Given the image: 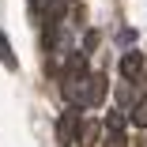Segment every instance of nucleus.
Listing matches in <instances>:
<instances>
[{"instance_id": "7ed1b4c3", "label": "nucleus", "mask_w": 147, "mask_h": 147, "mask_svg": "<svg viewBox=\"0 0 147 147\" xmlns=\"http://www.w3.org/2000/svg\"><path fill=\"white\" fill-rule=\"evenodd\" d=\"M79 136V109H64L61 121H57V143L61 147H72Z\"/></svg>"}, {"instance_id": "20e7f679", "label": "nucleus", "mask_w": 147, "mask_h": 147, "mask_svg": "<svg viewBox=\"0 0 147 147\" xmlns=\"http://www.w3.org/2000/svg\"><path fill=\"white\" fill-rule=\"evenodd\" d=\"M143 72H147L143 53H125V57H121V76H125V83H140Z\"/></svg>"}, {"instance_id": "1a4fd4ad", "label": "nucleus", "mask_w": 147, "mask_h": 147, "mask_svg": "<svg viewBox=\"0 0 147 147\" xmlns=\"http://www.w3.org/2000/svg\"><path fill=\"white\" fill-rule=\"evenodd\" d=\"M94 45H98V34H94V30H87V38H83V53H91Z\"/></svg>"}, {"instance_id": "f257e3e1", "label": "nucleus", "mask_w": 147, "mask_h": 147, "mask_svg": "<svg viewBox=\"0 0 147 147\" xmlns=\"http://www.w3.org/2000/svg\"><path fill=\"white\" fill-rule=\"evenodd\" d=\"M102 98H106V76H98V72H87V79L79 83L76 106H79V109H94V106H102Z\"/></svg>"}, {"instance_id": "0eeeda50", "label": "nucleus", "mask_w": 147, "mask_h": 147, "mask_svg": "<svg viewBox=\"0 0 147 147\" xmlns=\"http://www.w3.org/2000/svg\"><path fill=\"white\" fill-rule=\"evenodd\" d=\"M128 121H132L136 128H147V94H140V98L128 106Z\"/></svg>"}, {"instance_id": "423d86ee", "label": "nucleus", "mask_w": 147, "mask_h": 147, "mask_svg": "<svg viewBox=\"0 0 147 147\" xmlns=\"http://www.w3.org/2000/svg\"><path fill=\"white\" fill-rule=\"evenodd\" d=\"M98 132H102L98 121H79V136H76V143H79V147H94V143H98Z\"/></svg>"}, {"instance_id": "f03ea898", "label": "nucleus", "mask_w": 147, "mask_h": 147, "mask_svg": "<svg viewBox=\"0 0 147 147\" xmlns=\"http://www.w3.org/2000/svg\"><path fill=\"white\" fill-rule=\"evenodd\" d=\"M106 140H102V147H128V136H125V113L121 109H109V117H106Z\"/></svg>"}, {"instance_id": "6e6552de", "label": "nucleus", "mask_w": 147, "mask_h": 147, "mask_svg": "<svg viewBox=\"0 0 147 147\" xmlns=\"http://www.w3.org/2000/svg\"><path fill=\"white\" fill-rule=\"evenodd\" d=\"M0 64H4L8 72H15V68H19V57H15L11 42H8V34H0Z\"/></svg>"}, {"instance_id": "39448f33", "label": "nucleus", "mask_w": 147, "mask_h": 147, "mask_svg": "<svg viewBox=\"0 0 147 147\" xmlns=\"http://www.w3.org/2000/svg\"><path fill=\"white\" fill-rule=\"evenodd\" d=\"M30 8L45 19V23H57L64 15V8H68V0H30Z\"/></svg>"}]
</instances>
